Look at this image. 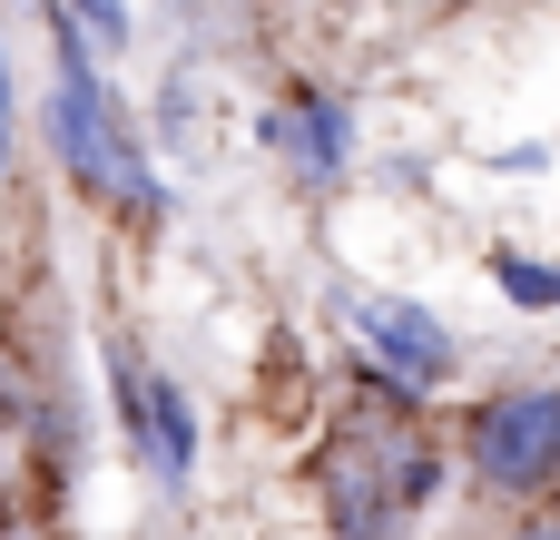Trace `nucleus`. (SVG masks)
Returning a JSON list of instances; mask_svg holds the SVG:
<instances>
[{
    "label": "nucleus",
    "mask_w": 560,
    "mask_h": 540,
    "mask_svg": "<svg viewBox=\"0 0 560 540\" xmlns=\"http://www.w3.org/2000/svg\"><path fill=\"white\" fill-rule=\"evenodd\" d=\"M354 334H364L374 374H394L404 394H433V384H453V374H463L453 325H443L433 305H413V295H354Z\"/></svg>",
    "instance_id": "nucleus-3"
},
{
    "label": "nucleus",
    "mask_w": 560,
    "mask_h": 540,
    "mask_svg": "<svg viewBox=\"0 0 560 540\" xmlns=\"http://www.w3.org/2000/svg\"><path fill=\"white\" fill-rule=\"evenodd\" d=\"M177 128H187V79H167V89H158V138H177Z\"/></svg>",
    "instance_id": "nucleus-10"
},
{
    "label": "nucleus",
    "mask_w": 560,
    "mask_h": 540,
    "mask_svg": "<svg viewBox=\"0 0 560 540\" xmlns=\"http://www.w3.org/2000/svg\"><path fill=\"white\" fill-rule=\"evenodd\" d=\"M138 462H148V482L177 502L187 482H197V403H187V384L177 374H148V403H138V443H128Z\"/></svg>",
    "instance_id": "nucleus-4"
},
{
    "label": "nucleus",
    "mask_w": 560,
    "mask_h": 540,
    "mask_svg": "<svg viewBox=\"0 0 560 540\" xmlns=\"http://www.w3.org/2000/svg\"><path fill=\"white\" fill-rule=\"evenodd\" d=\"M285 157L305 187H335L354 167V98L345 89H295L285 98Z\"/></svg>",
    "instance_id": "nucleus-5"
},
{
    "label": "nucleus",
    "mask_w": 560,
    "mask_h": 540,
    "mask_svg": "<svg viewBox=\"0 0 560 540\" xmlns=\"http://www.w3.org/2000/svg\"><path fill=\"white\" fill-rule=\"evenodd\" d=\"M463 472L492 502L560 492V384H502L463 413Z\"/></svg>",
    "instance_id": "nucleus-2"
},
{
    "label": "nucleus",
    "mask_w": 560,
    "mask_h": 540,
    "mask_svg": "<svg viewBox=\"0 0 560 540\" xmlns=\"http://www.w3.org/2000/svg\"><path fill=\"white\" fill-rule=\"evenodd\" d=\"M492 285L522 305V315H560V266L551 256H522V246H492Z\"/></svg>",
    "instance_id": "nucleus-6"
},
{
    "label": "nucleus",
    "mask_w": 560,
    "mask_h": 540,
    "mask_svg": "<svg viewBox=\"0 0 560 540\" xmlns=\"http://www.w3.org/2000/svg\"><path fill=\"white\" fill-rule=\"evenodd\" d=\"M0 344H10V315H0Z\"/></svg>",
    "instance_id": "nucleus-11"
},
{
    "label": "nucleus",
    "mask_w": 560,
    "mask_h": 540,
    "mask_svg": "<svg viewBox=\"0 0 560 540\" xmlns=\"http://www.w3.org/2000/svg\"><path fill=\"white\" fill-rule=\"evenodd\" d=\"M10 157H20V98H10V49H0V187H10Z\"/></svg>",
    "instance_id": "nucleus-8"
},
{
    "label": "nucleus",
    "mask_w": 560,
    "mask_h": 540,
    "mask_svg": "<svg viewBox=\"0 0 560 540\" xmlns=\"http://www.w3.org/2000/svg\"><path fill=\"white\" fill-rule=\"evenodd\" d=\"M492 540H560V502H532L522 521H502Z\"/></svg>",
    "instance_id": "nucleus-9"
},
{
    "label": "nucleus",
    "mask_w": 560,
    "mask_h": 540,
    "mask_svg": "<svg viewBox=\"0 0 560 540\" xmlns=\"http://www.w3.org/2000/svg\"><path fill=\"white\" fill-rule=\"evenodd\" d=\"M443 492V453L423 423H354L325 453V531L335 540H404Z\"/></svg>",
    "instance_id": "nucleus-1"
},
{
    "label": "nucleus",
    "mask_w": 560,
    "mask_h": 540,
    "mask_svg": "<svg viewBox=\"0 0 560 540\" xmlns=\"http://www.w3.org/2000/svg\"><path fill=\"white\" fill-rule=\"evenodd\" d=\"M79 10V30H98V49H128L138 30H128V0H69Z\"/></svg>",
    "instance_id": "nucleus-7"
}]
</instances>
